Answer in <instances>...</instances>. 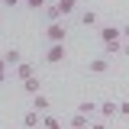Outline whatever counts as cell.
<instances>
[{
	"instance_id": "ffe728a7",
	"label": "cell",
	"mask_w": 129,
	"mask_h": 129,
	"mask_svg": "<svg viewBox=\"0 0 129 129\" xmlns=\"http://www.w3.org/2000/svg\"><path fill=\"white\" fill-rule=\"evenodd\" d=\"M26 3H29V7H32V10H42V7H45V3H48V0H26Z\"/></svg>"
},
{
	"instance_id": "8fae6325",
	"label": "cell",
	"mask_w": 129,
	"mask_h": 129,
	"mask_svg": "<svg viewBox=\"0 0 129 129\" xmlns=\"http://www.w3.org/2000/svg\"><path fill=\"white\" fill-rule=\"evenodd\" d=\"M68 126H74V129H87V126H90V116H84V113H74V116L68 119Z\"/></svg>"
},
{
	"instance_id": "3957f363",
	"label": "cell",
	"mask_w": 129,
	"mask_h": 129,
	"mask_svg": "<svg viewBox=\"0 0 129 129\" xmlns=\"http://www.w3.org/2000/svg\"><path fill=\"white\" fill-rule=\"evenodd\" d=\"M0 58L7 61V68H16V64L23 61V52H19V48H7V52H3Z\"/></svg>"
},
{
	"instance_id": "30bf717a",
	"label": "cell",
	"mask_w": 129,
	"mask_h": 129,
	"mask_svg": "<svg viewBox=\"0 0 129 129\" xmlns=\"http://www.w3.org/2000/svg\"><path fill=\"white\" fill-rule=\"evenodd\" d=\"M23 90H26V94H39V90H42V81L32 74V78H26V81H23Z\"/></svg>"
},
{
	"instance_id": "6da1fadb",
	"label": "cell",
	"mask_w": 129,
	"mask_h": 129,
	"mask_svg": "<svg viewBox=\"0 0 129 129\" xmlns=\"http://www.w3.org/2000/svg\"><path fill=\"white\" fill-rule=\"evenodd\" d=\"M42 61H45V64H61L64 61V42H52L48 52L42 55Z\"/></svg>"
},
{
	"instance_id": "ba28073f",
	"label": "cell",
	"mask_w": 129,
	"mask_h": 129,
	"mask_svg": "<svg viewBox=\"0 0 129 129\" xmlns=\"http://www.w3.org/2000/svg\"><path fill=\"white\" fill-rule=\"evenodd\" d=\"M100 39H103V42H116V39H123V36H119L116 26H100Z\"/></svg>"
},
{
	"instance_id": "cb8c5ba5",
	"label": "cell",
	"mask_w": 129,
	"mask_h": 129,
	"mask_svg": "<svg viewBox=\"0 0 129 129\" xmlns=\"http://www.w3.org/2000/svg\"><path fill=\"white\" fill-rule=\"evenodd\" d=\"M87 129H107V126H103V123H90Z\"/></svg>"
},
{
	"instance_id": "9c48e42d",
	"label": "cell",
	"mask_w": 129,
	"mask_h": 129,
	"mask_svg": "<svg viewBox=\"0 0 129 129\" xmlns=\"http://www.w3.org/2000/svg\"><path fill=\"white\" fill-rule=\"evenodd\" d=\"M39 123H42V113H36V110H29L23 116V129H36Z\"/></svg>"
},
{
	"instance_id": "7402d4cb",
	"label": "cell",
	"mask_w": 129,
	"mask_h": 129,
	"mask_svg": "<svg viewBox=\"0 0 129 129\" xmlns=\"http://www.w3.org/2000/svg\"><path fill=\"white\" fill-rule=\"evenodd\" d=\"M119 55H126V58H129V39L123 42V52H119Z\"/></svg>"
},
{
	"instance_id": "52a82bcc",
	"label": "cell",
	"mask_w": 129,
	"mask_h": 129,
	"mask_svg": "<svg viewBox=\"0 0 129 129\" xmlns=\"http://www.w3.org/2000/svg\"><path fill=\"white\" fill-rule=\"evenodd\" d=\"M55 7H58L61 16H71L74 10H78V0H55Z\"/></svg>"
},
{
	"instance_id": "5b68a950",
	"label": "cell",
	"mask_w": 129,
	"mask_h": 129,
	"mask_svg": "<svg viewBox=\"0 0 129 129\" xmlns=\"http://www.w3.org/2000/svg\"><path fill=\"white\" fill-rule=\"evenodd\" d=\"M48 107H52V103H48V97L42 94V90L32 94V110H36V113H48Z\"/></svg>"
},
{
	"instance_id": "2e32d148",
	"label": "cell",
	"mask_w": 129,
	"mask_h": 129,
	"mask_svg": "<svg viewBox=\"0 0 129 129\" xmlns=\"http://www.w3.org/2000/svg\"><path fill=\"white\" fill-rule=\"evenodd\" d=\"M42 126H45V129H64L61 119H55V116H48V113H42Z\"/></svg>"
},
{
	"instance_id": "9a60e30c",
	"label": "cell",
	"mask_w": 129,
	"mask_h": 129,
	"mask_svg": "<svg viewBox=\"0 0 129 129\" xmlns=\"http://www.w3.org/2000/svg\"><path fill=\"white\" fill-rule=\"evenodd\" d=\"M94 110H97V103H90V100H81V103H78V110H74V113H84V116H94Z\"/></svg>"
},
{
	"instance_id": "484cf974",
	"label": "cell",
	"mask_w": 129,
	"mask_h": 129,
	"mask_svg": "<svg viewBox=\"0 0 129 129\" xmlns=\"http://www.w3.org/2000/svg\"><path fill=\"white\" fill-rule=\"evenodd\" d=\"M68 129H74V126H68Z\"/></svg>"
},
{
	"instance_id": "5bb4252c",
	"label": "cell",
	"mask_w": 129,
	"mask_h": 129,
	"mask_svg": "<svg viewBox=\"0 0 129 129\" xmlns=\"http://www.w3.org/2000/svg\"><path fill=\"white\" fill-rule=\"evenodd\" d=\"M42 10H45V16H48V23H58V19H61V13H58V7H55V3H45Z\"/></svg>"
},
{
	"instance_id": "603a6c76",
	"label": "cell",
	"mask_w": 129,
	"mask_h": 129,
	"mask_svg": "<svg viewBox=\"0 0 129 129\" xmlns=\"http://www.w3.org/2000/svg\"><path fill=\"white\" fill-rule=\"evenodd\" d=\"M3 3H7L10 10H13V7H19V0H3Z\"/></svg>"
},
{
	"instance_id": "7c38bea8",
	"label": "cell",
	"mask_w": 129,
	"mask_h": 129,
	"mask_svg": "<svg viewBox=\"0 0 129 129\" xmlns=\"http://www.w3.org/2000/svg\"><path fill=\"white\" fill-rule=\"evenodd\" d=\"M97 110L103 113L107 119H113V116H116V103H113V100H103V103H97Z\"/></svg>"
},
{
	"instance_id": "d4e9b609",
	"label": "cell",
	"mask_w": 129,
	"mask_h": 129,
	"mask_svg": "<svg viewBox=\"0 0 129 129\" xmlns=\"http://www.w3.org/2000/svg\"><path fill=\"white\" fill-rule=\"evenodd\" d=\"M19 3H26V0H19Z\"/></svg>"
},
{
	"instance_id": "d6986e66",
	"label": "cell",
	"mask_w": 129,
	"mask_h": 129,
	"mask_svg": "<svg viewBox=\"0 0 129 129\" xmlns=\"http://www.w3.org/2000/svg\"><path fill=\"white\" fill-rule=\"evenodd\" d=\"M7 74H10V68H7V61H3V58H0V84L7 81Z\"/></svg>"
},
{
	"instance_id": "e0dca14e",
	"label": "cell",
	"mask_w": 129,
	"mask_h": 129,
	"mask_svg": "<svg viewBox=\"0 0 129 129\" xmlns=\"http://www.w3.org/2000/svg\"><path fill=\"white\" fill-rule=\"evenodd\" d=\"M81 23H84V26H97V13L94 10H84V13H81Z\"/></svg>"
},
{
	"instance_id": "ac0fdd59",
	"label": "cell",
	"mask_w": 129,
	"mask_h": 129,
	"mask_svg": "<svg viewBox=\"0 0 129 129\" xmlns=\"http://www.w3.org/2000/svg\"><path fill=\"white\" fill-rule=\"evenodd\" d=\"M116 113H119V116H123V119H129V100H123V103H119V107H116Z\"/></svg>"
},
{
	"instance_id": "44dd1931",
	"label": "cell",
	"mask_w": 129,
	"mask_h": 129,
	"mask_svg": "<svg viewBox=\"0 0 129 129\" xmlns=\"http://www.w3.org/2000/svg\"><path fill=\"white\" fill-rule=\"evenodd\" d=\"M119 36H123V39H129V23L123 26V29H119Z\"/></svg>"
},
{
	"instance_id": "4fadbf2b",
	"label": "cell",
	"mask_w": 129,
	"mask_h": 129,
	"mask_svg": "<svg viewBox=\"0 0 129 129\" xmlns=\"http://www.w3.org/2000/svg\"><path fill=\"white\" fill-rule=\"evenodd\" d=\"M123 52V39H116V42H103V55H119Z\"/></svg>"
},
{
	"instance_id": "7a4b0ae2",
	"label": "cell",
	"mask_w": 129,
	"mask_h": 129,
	"mask_svg": "<svg viewBox=\"0 0 129 129\" xmlns=\"http://www.w3.org/2000/svg\"><path fill=\"white\" fill-rule=\"evenodd\" d=\"M64 36H68V29H64L61 23H48L45 26V39L48 42H64Z\"/></svg>"
},
{
	"instance_id": "8992f818",
	"label": "cell",
	"mask_w": 129,
	"mask_h": 129,
	"mask_svg": "<svg viewBox=\"0 0 129 129\" xmlns=\"http://www.w3.org/2000/svg\"><path fill=\"white\" fill-rule=\"evenodd\" d=\"M32 74H36V64H32V61H19V64H16V78H19V81L32 78Z\"/></svg>"
},
{
	"instance_id": "277c9868",
	"label": "cell",
	"mask_w": 129,
	"mask_h": 129,
	"mask_svg": "<svg viewBox=\"0 0 129 129\" xmlns=\"http://www.w3.org/2000/svg\"><path fill=\"white\" fill-rule=\"evenodd\" d=\"M110 68V58L107 55H97V58H90V74H103Z\"/></svg>"
}]
</instances>
